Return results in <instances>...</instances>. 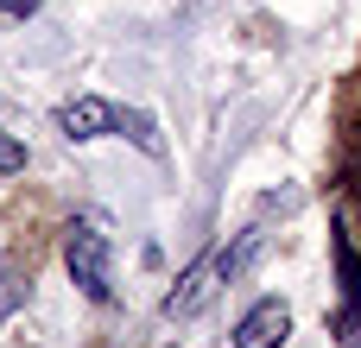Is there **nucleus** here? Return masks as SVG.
<instances>
[{"instance_id":"1","label":"nucleus","mask_w":361,"mask_h":348,"mask_svg":"<svg viewBox=\"0 0 361 348\" xmlns=\"http://www.w3.org/2000/svg\"><path fill=\"white\" fill-rule=\"evenodd\" d=\"M63 266L76 279V292L89 304H114V247L95 222H70L63 228Z\"/></svg>"},{"instance_id":"2","label":"nucleus","mask_w":361,"mask_h":348,"mask_svg":"<svg viewBox=\"0 0 361 348\" xmlns=\"http://www.w3.org/2000/svg\"><path fill=\"white\" fill-rule=\"evenodd\" d=\"M222 292H228V273H222V254L209 247L203 260H190V266H184L178 292L165 298V317H171V323H184V317H203V311H209Z\"/></svg>"},{"instance_id":"3","label":"nucleus","mask_w":361,"mask_h":348,"mask_svg":"<svg viewBox=\"0 0 361 348\" xmlns=\"http://www.w3.org/2000/svg\"><path fill=\"white\" fill-rule=\"evenodd\" d=\"M286 336H292V304L286 298H260L235 323V348H286Z\"/></svg>"},{"instance_id":"4","label":"nucleus","mask_w":361,"mask_h":348,"mask_svg":"<svg viewBox=\"0 0 361 348\" xmlns=\"http://www.w3.org/2000/svg\"><path fill=\"white\" fill-rule=\"evenodd\" d=\"M57 127H63L70 146H89V139L114 133V101H102V95H70V101L57 108Z\"/></svg>"},{"instance_id":"5","label":"nucleus","mask_w":361,"mask_h":348,"mask_svg":"<svg viewBox=\"0 0 361 348\" xmlns=\"http://www.w3.org/2000/svg\"><path fill=\"white\" fill-rule=\"evenodd\" d=\"M114 133H127L146 159H159L165 152V139H159V120L146 114V108H114Z\"/></svg>"},{"instance_id":"6","label":"nucleus","mask_w":361,"mask_h":348,"mask_svg":"<svg viewBox=\"0 0 361 348\" xmlns=\"http://www.w3.org/2000/svg\"><path fill=\"white\" fill-rule=\"evenodd\" d=\"M19 298H25V285H19V273H13V266L0 260V323H6V317L19 311Z\"/></svg>"},{"instance_id":"7","label":"nucleus","mask_w":361,"mask_h":348,"mask_svg":"<svg viewBox=\"0 0 361 348\" xmlns=\"http://www.w3.org/2000/svg\"><path fill=\"white\" fill-rule=\"evenodd\" d=\"M0 171H6V178H13V171H25V146H19L6 127H0Z\"/></svg>"},{"instance_id":"8","label":"nucleus","mask_w":361,"mask_h":348,"mask_svg":"<svg viewBox=\"0 0 361 348\" xmlns=\"http://www.w3.org/2000/svg\"><path fill=\"white\" fill-rule=\"evenodd\" d=\"M0 6H6V13H32L38 0H0Z\"/></svg>"},{"instance_id":"9","label":"nucleus","mask_w":361,"mask_h":348,"mask_svg":"<svg viewBox=\"0 0 361 348\" xmlns=\"http://www.w3.org/2000/svg\"><path fill=\"white\" fill-rule=\"evenodd\" d=\"M355 184H361V159H355Z\"/></svg>"}]
</instances>
